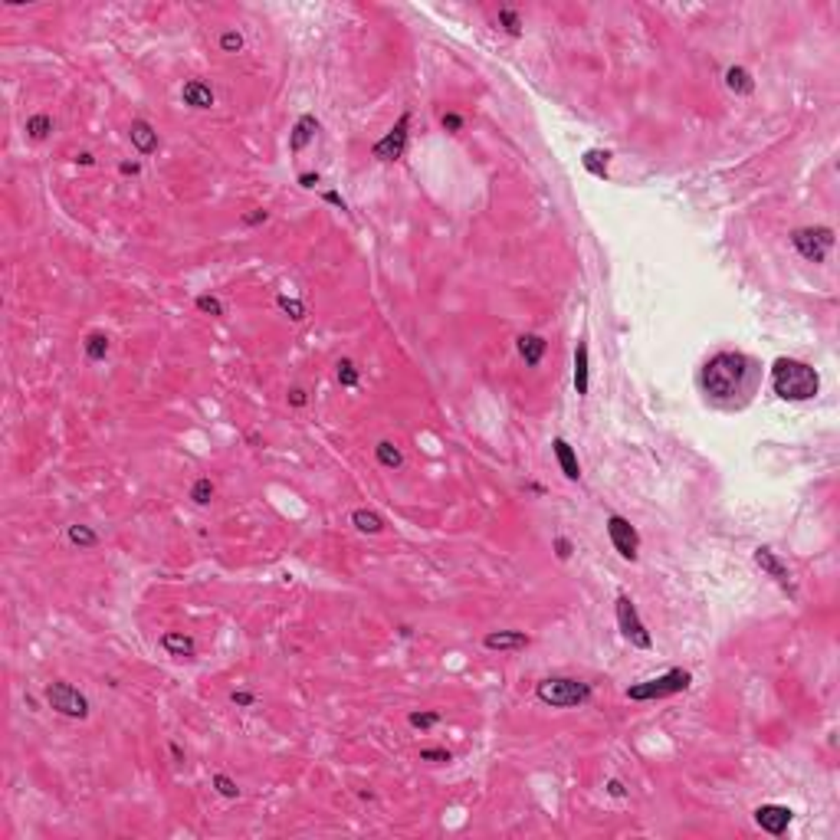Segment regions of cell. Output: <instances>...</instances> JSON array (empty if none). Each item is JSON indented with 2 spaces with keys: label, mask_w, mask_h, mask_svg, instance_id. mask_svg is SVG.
Instances as JSON below:
<instances>
[{
  "label": "cell",
  "mask_w": 840,
  "mask_h": 840,
  "mask_svg": "<svg viewBox=\"0 0 840 840\" xmlns=\"http://www.w3.org/2000/svg\"><path fill=\"white\" fill-rule=\"evenodd\" d=\"M725 85H729L735 95H752L755 92V79H752V73L742 66H729L725 69Z\"/></svg>",
  "instance_id": "cell-20"
},
{
  "label": "cell",
  "mask_w": 840,
  "mask_h": 840,
  "mask_svg": "<svg viewBox=\"0 0 840 840\" xmlns=\"http://www.w3.org/2000/svg\"><path fill=\"white\" fill-rule=\"evenodd\" d=\"M325 201H329V204H335L339 211H349V204H345V201H341V194H335V191H329V194H325Z\"/></svg>",
  "instance_id": "cell-42"
},
{
  "label": "cell",
  "mask_w": 840,
  "mask_h": 840,
  "mask_svg": "<svg viewBox=\"0 0 840 840\" xmlns=\"http://www.w3.org/2000/svg\"><path fill=\"white\" fill-rule=\"evenodd\" d=\"M374 459H378V463H381L384 469H398L400 463H404V453H400L398 443L381 440L378 447H374Z\"/></svg>",
  "instance_id": "cell-21"
},
{
  "label": "cell",
  "mask_w": 840,
  "mask_h": 840,
  "mask_svg": "<svg viewBox=\"0 0 840 840\" xmlns=\"http://www.w3.org/2000/svg\"><path fill=\"white\" fill-rule=\"evenodd\" d=\"M50 132H53V119L46 115V112H36V115H30V119H26V135L33 138V142L50 138Z\"/></svg>",
  "instance_id": "cell-24"
},
{
  "label": "cell",
  "mask_w": 840,
  "mask_h": 840,
  "mask_svg": "<svg viewBox=\"0 0 840 840\" xmlns=\"http://www.w3.org/2000/svg\"><path fill=\"white\" fill-rule=\"evenodd\" d=\"M230 703L233 706H253L256 696L253 693H246V689H233V693H230Z\"/></svg>",
  "instance_id": "cell-37"
},
{
  "label": "cell",
  "mask_w": 840,
  "mask_h": 840,
  "mask_svg": "<svg viewBox=\"0 0 840 840\" xmlns=\"http://www.w3.org/2000/svg\"><path fill=\"white\" fill-rule=\"evenodd\" d=\"M607 794H611V798H624L627 791H624V785H620V781L614 778V781H607Z\"/></svg>",
  "instance_id": "cell-41"
},
{
  "label": "cell",
  "mask_w": 840,
  "mask_h": 840,
  "mask_svg": "<svg viewBox=\"0 0 840 840\" xmlns=\"http://www.w3.org/2000/svg\"><path fill=\"white\" fill-rule=\"evenodd\" d=\"M791 246L804 256L807 263H824L827 250L834 246V230L831 227H801L791 233Z\"/></svg>",
  "instance_id": "cell-5"
},
{
  "label": "cell",
  "mask_w": 840,
  "mask_h": 840,
  "mask_svg": "<svg viewBox=\"0 0 840 840\" xmlns=\"http://www.w3.org/2000/svg\"><path fill=\"white\" fill-rule=\"evenodd\" d=\"M545 349H548V345H545L542 335H519V355H522V361H526L528 368H535L542 361Z\"/></svg>",
  "instance_id": "cell-19"
},
{
  "label": "cell",
  "mask_w": 840,
  "mask_h": 840,
  "mask_svg": "<svg viewBox=\"0 0 840 840\" xmlns=\"http://www.w3.org/2000/svg\"><path fill=\"white\" fill-rule=\"evenodd\" d=\"M315 132H319V119L315 115H299V122H296V128H292V138H289V148L292 151H302L309 142L315 138Z\"/></svg>",
  "instance_id": "cell-17"
},
{
  "label": "cell",
  "mask_w": 840,
  "mask_h": 840,
  "mask_svg": "<svg viewBox=\"0 0 840 840\" xmlns=\"http://www.w3.org/2000/svg\"><path fill=\"white\" fill-rule=\"evenodd\" d=\"M552 450H555V459H558V467H561V473H565V479L578 483V479H581V463H578L575 450H571V443L561 440V437H555Z\"/></svg>",
  "instance_id": "cell-13"
},
{
  "label": "cell",
  "mask_w": 840,
  "mask_h": 840,
  "mask_svg": "<svg viewBox=\"0 0 840 840\" xmlns=\"http://www.w3.org/2000/svg\"><path fill=\"white\" fill-rule=\"evenodd\" d=\"M181 99H184V105H191V109H211L213 89L207 83H201V79H191V83H184V89H181Z\"/></svg>",
  "instance_id": "cell-14"
},
{
  "label": "cell",
  "mask_w": 840,
  "mask_h": 840,
  "mask_svg": "<svg viewBox=\"0 0 840 840\" xmlns=\"http://www.w3.org/2000/svg\"><path fill=\"white\" fill-rule=\"evenodd\" d=\"M755 565H758V568H762L768 578H775V581H778V585L785 588V591H788L791 597L798 595V588H794V578H791L788 565H781V558L772 552V548H755Z\"/></svg>",
  "instance_id": "cell-10"
},
{
  "label": "cell",
  "mask_w": 840,
  "mask_h": 840,
  "mask_svg": "<svg viewBox=\"0 0 840 840\" xmlns=\"http://www.w3.org/2000/svg\"><path fill=\"white\" fill-rule=\"evenodd\" d=\"M351 522H355L358 532H371V535H378L384 528V519L374 509H355L351 512Z\"/></svg>",
  "instance_id": "cell-23"
},
{
  "label": "cell",
  "mask_w": 840,
  "mask_h": 840,
  "mask_svg": "<svg viewBox=\"0 0 840 840\" xmlns=\"http://www.w3.org/2000/svg\"><path fill=\"white\" fill-rule=\"evenodd\" d=\"M607 158H611L607 151H595V148H591V151H585L581 161H585V168L591 171L595 178H607Z\"/></svg>",
  "instance_id": "cell-26"
},
{
  "label": "cell",
  "mask_w": 840,
  "mask_h": 840,
  "mask_svg": "<svg viewBox=\"0 0 840 840\" xmlns=\"http://www.w3.org/2000/svg\"><path fill=\"white\" fill-rule=\"evenodd\" d=\"M535 696H538V703L552 706V709H575V706L591 699V686L571 676H552L535 686Z\"/></svg>",
  "instance_id": "cell-3"
},
{
  "label": "cell",
  "mask_w": 840,
  "mask_h": 840,
  "mask_svg": "<svg viewBox=\"0 0 840 840\" xmlns=\"http://www.w3.org/2000/svg\"><path fill=\"white\" fill-rule=\"evenodd\" d=\"M266 217H270L266 211H250V213H243V223L246 227H256V223H266Z\"/></svg>",
  "instance_id": "cell-39"
},
{
  "label": "cell",
  "mask_w": 840,
  "mask_h": 840,
  "mask_svg": "<svg viewBox=\"0 0 840 840\" xmlns=\"http://www.w3.org/2000/svg\"><path fill=\"white\" fill-rule=\"evenodd\" d=\"M289 404H292V408H306V390H302V388H292V390H289Z\"/></svg>",
  "instance_id": "cell-40"
},
{
  "label": "cell",
  "mask_w": 840,
  "mask_h": 840,
  "mask_svg": "<svg viewBox=\"0 0 840 840\" xmlns=\"http://www.w3.org/2000/svg\"><path fill=\"white\" fill-rule=\"evenodd\" d=\"M791 817L794 814H791V807H785V804H762L755 811V824L765 834H772V837H781V834L788 831Z\"/></svg>",
  "instance_id": "cell-11"
},
{
  "label": "cell",
  "mask_w": 840,
  "mask_h": 840,
  "mask_svg": "<svg viewBox=\"0 0 840 840\" xmlns=\"http://www.w3.org/2000/svg\"><path fill=\"white\" fill-rule=\"evenodd\" d=\"M220 50L223 53H240L243 50V36H240L237 30H227V33L220 36Z\"/></svg>",
  "instance_id": "cell-34"
},
{
  "label": "cell",
  "mask_w": 840,
  "mask_h": 840,
  "mask_svg": "<svg viewBox=\"0 0 840 840\" xmlns=\"http://www.w3.org/2000/svg\"><path fill=\"white\" fill-rule=\"evenodd\" d=\"M440 125H443V132L459 135V132H463V115H457V112H447V115L440 119Z\"/></svg>",
  "instance_id": "cell-36"
},
{
  "label": "cell",
  "mask_w": 840,
  "mask_h": 840,
  "mask_svg": "<svg viewBox=\"0 0 840 840\" xmlns=\"http://www.w3.org/2000/svg\"><path fill=\"white\" fill-rule=\"evenodd\" d=\"M499 26L506 30L509 36H522V17H519L512 7H502L499 10Z\"/></svg>",
  "instance_id": "cell-27"
},
{
  "label": "cell",
  "mask_w": 840,
  "mask_h": 840,
  "mask_svg": "<svg viewBox=\"0 0 840 840\" xmlns=\"http://www.w3.org/2000/svg\"><path fill=\"white\" fill-rule=\"evenodd\" d=\"M607 535H611V545L617 548V555L624 561L637 558V548H640V535L630 526L624 516H607Z\"/></svg>",
  "instance_id": "cell-9"
},
{
  "label": "cell",
  "mask_w": 840,
  "mask_h": 840,
  "mask_svg": "<svg viewBox=\"0 0 840 840\" xmlns=\"http://www.w3.org/2000/svg\"><path fill=\"white\" fill-rule=\"evenodd\" d=\"M213 788H217V794H223V798H240V785L230 775H213Z\"/></svg>",
  "instance_id": "cell-31"
},
{
  "label": "cell",
  "mask_w": 840,
  "mask_h": 840,
  "mask_svg": "<svg viewBox=\"0 0 840 840\" xmlns=\"http://www.w3.org/2000/svg\"><path fill=\"white\" fill-rule=\"evenodd\" d=\"M161 647L168 650L171 656H194V650H197L194 637L178 634V630H168V634H161Z\"/></svg>",
  "instance_id": "cell-18"
},
{
  "label": "cell",
  "mask_w": 840,
  "mask_h": 840,
  "mask_svg": "<svg viewBox=\"0 0 840 840\" xmlns=\"http://www.w3.org/2000/svg\"><path fill=\"white\" fill-rule=\"evenodd\" d=\"M335 368H339L335 374H339V384H341V388H358V368H355V361L341 358Z\"/></svg>",
  "instance_id": "cell-30"
},
{
  "label": "cell",
  "mask_w": 840,
  "mask_h": 840,
  "mask_svg": "<svg viewBox=\"0 0 840 840\" xmlns=\"http://www.w3.org/2000/svg\"><path fill=\"white\" fill-rule=\"evenodd\" d=\"M276 306L282 309V312L292 319V322H302L306 319V302H299V299H289V296H280L276 299Z\"/></svg>",
  "instance_id": "cell-29"
},
{
  "label": "cell",
  "mask_w": 840,
  "mask_h": 840,
  "mask_svg": "<svg viewBox=\"0 0 840 840\" xmlns=\"http://www.w3.org/2000/svg\"><path fill=\"white\" fill-rule=\"evenodd\" d=\"M772 388L781 400H811L821 388V378L811 365L794 361V358H778L772 365Z\"/></svg>",
  "instance_id": "cell-2"
},
{
  "label": "cell",
  "mask_w": 840,
  "mask_h": 840,
  "mask_svg": "<svg viewBox=\"0 0 840 840\" xmlns=\"http://www.w3.org/2000/svg\"><path fill=\"white\" fill-rule=\"evenodd\" d=\"M408 722L414 729H433V725L440 722V713H410Z\"/></svg>",
  "instance_id": "cell-33"
},
{
  "label": "cell",
  "mask_w": 840,
  "mask_h": 840,
  "mask_svg": "<svg viewBox=\"0 0 840 840\" xmlns=\"http://www.w3.org/2000/svg\"><path fill=\"white\" fill-rule=\"evenodd\" d=\"M171 755H174V762H184V752H181V745H171Z\"/></svg>",
  "instance_id": "cell-45"
},
{
  "label": "cell",
  "mask_w": 840,
  "mask_h": 840,
  "mask_svg": "<svg viewBox=\"0 0 840 840\" xmlns=\"http://www.w3.org/2000/svg\"><path fill=\"white\" fill-rule=\"evenodd\" d=\"M408 125H410V112H404V115L394 122V128H390L388 135L371 144V154L378 161H398L400 154H404V148H408Z\"/></svg>",
  "instance_id": "cell-8"
},
{
  "label": "cell",
  "mask_w": 840,
  "mask_h": 840,
  "mask_svg": "<svg viewBox=\"0 0 840 840\" xmlns=\"http://www.w3.org/2000/svg\"><path fill=\"white\" fill-rule=\"evenodd\" d=\"M420 758H424V762H433V765H447L453 755L447 748H420Z\"/></svg>",
  "instance_id": "cell-35"
},
{
  "label": "cell",
  "mask_w": 840,
  "mask_h": 840,
  "mask_svg": "<svg viewBox=\"0 0 840 840\" xmlns=\"http://www.w3.org/2000/svg\"><path fill=\"white\" fill-rule=\"evenodd\" d=\"M693 683L686 670H666L663 676L656 679H644L637 686L627 689V699H637V703H650V699H663V696H673V693H683V689Z\"/></svg>",
  "instance_id": "cell-4"
},
{
  "label": "cell",
  "mask_w": 840,
  "mask_h": 840,
  "mask_svg": "<svg viewBox=\"0 0 840 840\" xmlns=\"http://www.w3.org/2000/svg\"><path fill=\"white\" fill-rule=\"evenodd\" d=\"M591 388V365H588V341L581 339L575 349V390L585 398Z\"/></svg>",
  "instance_id": "cell-16"
},
{
  "label": "cell",
  "mask_w": 840,
  "mask_h": 840,
  "mask_svg": "<svg viewBox=\"0 0 840 840\" xmlns=\"http://www.w3.org/2000/svg\"><path fill=\"white\" fill-rule=\"evenodd\" d=\"M555 552H558V558H561V561H568V558H571V542L565 538V535H558V538H555Z\"/></svg>",
  "instance_id": "cell-38"
},
{
  "label": "cell",
  "mask_w": 840,
  "mask_h": 840,
  "mask_svg": "<svg viewBox=\"0 0 840 840\" xmlns=\"http://www.w3.org/2000/svg\"><path fill=\"white\" fill-rule=\"evenodd\" d=\"M46 703H50V709L66 716V719H85V716H89V699H85L76 686L63 683V679H56V683L46 686Z\"/></svg>",
  "instance_id": "cell-6"
},
{
  "label": "cell",
  "mask_w": 840,
  "mask_h": 840,
  "mask_svg": "<svg viewBox=\"0 0 840 840\" xmlns=\"http://www.w3.org/2000/svg\"><path fill=\"white\" fill-rule=\"evenodd\" d=\"M83 349H85V358H89V361H105V355H109V335H105V331H89Z\"/></svg>",
  "instance_id": "cell-22"
},
{
  "label": "cell",
  "mask_w": 840,
  "mask_h": 840,
  "mask_svg": "<svg viewBox=\"0 0 840 840\" xmlns=\"http://www.w3.org/2000/svg\"><path fill=\"white\" fill-rule=\"evenodd\" d=\"M299 184H302V187H315V184H319V174L306 171V174H299Z\"/></svg>",
  "instance_id": "cell-43"
},
{
  "label": "cell",
  "mask_w": 840,
  "mask_h": 840,
  "mask_svg": "<svg viewBox=\"0 0 840 840\" xmlns=\"http://www.w3.org/2000/svg\"><path fill=\"white\" fill-rule=\"evenodd\" d=\"M122 174H138V161H122Z\"/></svg>",
  "instance_id": "cell-44"
},
{
  "label": "cell",
  "mask_w": 840,
  "mask_h": 840,
  "mask_svg": "<svg viewBox=\"0 0 840 840\" xmlns=\"http://www.w3.org/2000/svg\"><path fill=\"white\" fill-rule=\"evenodd\" d=\"M617 624H620V634L627 637L634 647H640V650H650V647H654V640H650V634H647V627H644V620L637 617V607L627 595L617 597Z\"/></svg>",
  "instance_id": "cell-7"
},
{
  "label": "cell",
  "mask_w": 840,
  "mask_h": 840,
  "mask_svg": "<svg viewBox=\"0 0 840 840\" xmlns=\"http://www.w3.org/2000/svg\"><path fill=\"white\" fill-rule=\"evenodd\" d=\"M191 499H194L197 506H207V502L213 499V483L207 479V476L194 479V486H191Z\"/></svg>",
  "instance_id": "cell-28"
},
{
  "label": "cell",
  "mask_w": 840,
  "mask_h": 840,
  "mask_svg": "<svg viewBox=\"0 0 840 840\" xmlns=\"http://www.w3.org/2000/svg\"><path fill=\"white\" fill-rule=\"evenodd\" d=\"M748 374H752V361H748L745 355H738V351H719V355H713L706 361L703 388H706V394H713V398H719V400L735 398V394H742V388H745Z\"/></svg>",
  "instance_id": "cell-1"
},
{
  "label": "cell",
  "mask_w": 840,
  "mask_h": 840,
  "mask_svg": "<svg viewBox=\"0 0 840 840\" xmlns=\"http://www.w3.org/2000/svg\"><path fill=\"white\" fill-rule=\"evenodd\" d=\"M532 644V637L522 634V630H489V634L483 637V647L486 650H526V647Z\"/></svg>",
  "instance_id": "cell-12"
},
{
  "label": "cell",
  "mask_w": 840,
  "mask_h": 840,
  "mask_svg": "<svg viewBox=\"0 0 840 840\" xmlns=\"http://www.w3.org/2000/svg\"><path fill=\"white\" fill-rule=\"evenodd\" d=\"M69 542L76 545V548H95L99 545V535L92 532L89 526H69Z\"/></svg>",
  "instance_id": "cell-25"
},
{
  "label": "cell",
  "mask_w": 840,
  "mask_h": 840,
  "mask_svg": "<svg viewBox=\"0 0 840 840\" xmlns=\"http://www.w3.org/2000/svg\"><path fill=\"white\" fill-rule=\"evenodd\" d=\"M194 306L201 309L204 315H223V302H220L217 296H207V292H204V296H197V299H194Z\"/></svg>",
  "instance_id": "cell-32"
},
{
  "label": "cell",
  "mask_w": 840,
  "mask_h": 840,
  "mask_svg": "<svg viewBox=\"0 0 840 840\" xmlns=\"http://www.w3.org/2000/svg\"><path fill=\"white\" fill-rule=\"evenodd\" d=\"M128 135H132V144H135V148H138L142 154L158 151V132H154V128L148 125L144 119H135V122H132Z\"/></svg>",
  "instance_id": "cell-15"
}]
</instances>
